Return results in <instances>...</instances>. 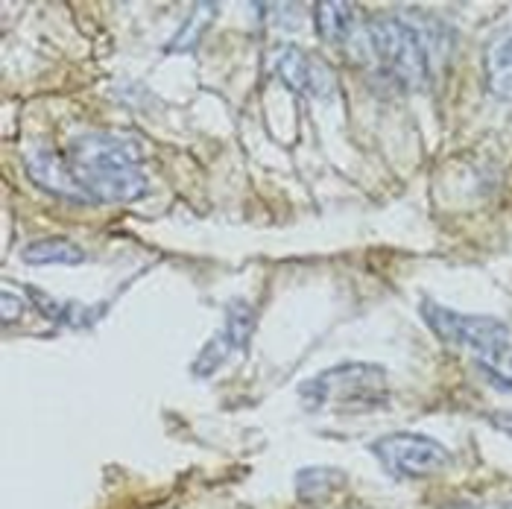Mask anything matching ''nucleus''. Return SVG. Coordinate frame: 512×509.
<instances>
[{"label":"nucleus","instance_id":"obj_1","mask_svg":"<svg viewBox=\"0 0 512 509\" xmlns=\"http://www.w3.org/2000/svg\"><path fill=\"white\" fill-rule=\"evenodd\" d=\"M65 161L82 202H135L150 188V179L141 170V147L129 135H77L65 150Z\"/></svg>","mask_w":512,"mask_h":509},{"label":"nucleus","instance_id":"obj_2","mask_svg":"<svg viewBox=\"0 0 512 509\" xmlns=\"http://www.w3.org/2000/svg\"><path fill=\"white\" fill-rule=\"evenodd\" d=\"M422 319L442 343L472 352L480 372L498 387L512 392V331L492 316L460 314L434 299L422 302Z\"/></svg>","mask_w":512,"mask_h":509},{"label":"nucleus","instance_id":"obj_3","mask_svg":"<svg viewBox=\"0 0 512 509\" xmlns=\"http://www.w3.org/2000/svg\"><path fill=\"white\" fill-rule=\"evenodd\" d=\"M363 50L378 74L401 91H422L431 82V59L425 36L407 21L381 15L366 24Z\"/></svg>","mask_w":512,"mask_h":509},{"label":"nucleus","instance_id":"obj_4","mask_svg":"<svg viewBox=\"0 0 512 509\" xmlns=\"http://www.w3.org/2000/svg\"><path fill=\"white\" fill-rule=\"evenodd\" d=\"M305 407H372L387 401V369L378 363H340L299 387Z\"/></svg>","mask_w":512,"mask_h":509},{"label":"nucleus","instance_id":"obj_5","mask_svg":"<svg viewBox=\"0 0 512 509\" xmlns=\"http://www.w3.org/2000/svg\"><path fill=\"white\" fill-rule=\"evenodd\" d=\"M381 466L398 477H431L451 466V451L422 433H390L372 445Z\"/></svg>","mask_w":512,"mask_h":509},{"label":"nucleus","instance_id":"obj_6","mask_svg":"<svg viewBox=\"0 0 512 509\" xmlns=\"http://www.w3.org/2000/svg\"><path fill=\"white\" fill-rule=\"evenodd\" d=\"M270 65H273L276 77L281 79V85L290 88L293 94L328 100L337 91L334 71L325 62H319L314 53H308L296 44H278L270 56Z\"/></svg>","mask_w":512,"mask_h":509},{"label":"nucleus","instance_id":"obj_7","mask_svg":"<svg viewBox=\"0 0 512 509\" xmlns=\"http://www.w3.org/2000/svg\"><path fill=\"white\" fill-rule=\"evenodd\" d=\"M27 173L44 191L62 196V199H71V202H82L77 185H74V176H71V167L65 161V153H53V150L30 153L27 156Z\"/></svg>","mask_w":512,"mask_h":509},{"label":"nucleus","instance_id":"obj_8","mask_svg":"<svg viewBox=\"0 0 512 509\" xmlns=\"http://www.w3.org/2000/svg\"><path fill=\"white\" fill-rule=\"evenodd\" d=\"M316 36L331 44H343L355 36L357 6L355 3H316L314 6Z\"/></svg>","mask_w":512,"mask_h":509},{"label":"nucleus","instance_id":"obj_9","mask_svg":"<svg viewBox=\"0 0 512 509\" xmlns=\"http://www.w3.org/2000/svg\"><path fill=\"white\" fill-rule=\"evenodd\" d=\"M21 258L33 267H44V264H65V267H77L88 255L82 252L74 240L65 237H44V240H33L30 246H24Z\"/></svg>","mask_w":512,"mask_h":509},{"label":"nucleus","instance_id":"obj_10","mask_svg":"<svg viewBox=\"0 0 512 509\" xmlns=\"http://www.w3.org/2000/svg\"><path fill=\"white\" fill-rule=\"evenodd\" d=\"M486 88L498 100L512 103V36L486 50Z\"/></svg>","mask_w":512,"mask_h":509},{"label":"nucleus","instance_id":"obj_11","mask_svg":"<svg viewBox=\"0 0 512 509\" xmlns=\"http://www.w3.org/2000/svg\"><path fill=\"white\" fill-rule=\"evenodd\" d=\"M214 15H217V3H197L194 9H191V15L185 18V24L176 30V36L170 39L167 44V50L170 53H191V50H197L202 36L211 30V24H214Z\"/></svg>","mask_w":512,"mask_h":509},{"label":"nucleus","instance_id":"obj_12","mask_svg":"<svg viewBox=\"0 0 512 509\" xmlns=\"http://www.w3.org/2000/svg\"><path fill=\"white\" fill-rule=\"evenodd\" d=\"M252 328H255V311L249 308V302L237 299L226 308V325H223L220 337L232 346V352H246Z\"/></svg>","mask_w":512,"mask_h":509},{"label":"nucleus","instance_id":"obj_13","mask_svg":"<svg viewBox=\"0 0 512 509\" xmlns=\"http://www.w3.org/2000/svg\"><path fill=\"white\" fill-rule=\"evenodd\" d=\"M343 471L337 469H302L296 474V495L302 501H316L328 492H334L337 486H343Z\"/></svg>","mask_w":512,"mask_h":509},{"label":"nucleus","instance_id":"obj_14","mask_svg":"<svg viewBox=\"0 0 512 509\" xmlns=\"http://www.w3.org/2000/svg\"><path fill=\"white\" fill-rule=\"evenodd\" d=\"M27 293L33 296L30 302L36 305V311L47 316L50 322H59V325H77V322H82V319H79L82 308H79V305H74V302L53 299V296H47V293L36 290V287H30Z\"/></svg>","mask_w":512,"mask_h":509},{"label":"nucleus","instance_id":"obj_15","mask_svg":"<svg viewBox=\"0 0 512 509\" xmlns=\"http://www.w3.org/2000/svg\"><path fill=\"white\" fill-rule=\"evenodd\" d=\"M24 314V299H18V296H12L9 290L3 293V299H0V316H3V322L6 325H12V322H18Z\"/></svg>","mask_w":512,"mask_h":509},{"label":"nucleus","instance_id":"obj_16","mask_svg":"<svg viewBox=\"0 0 512 509\" xmlns=\"http://www.w3.org/2000/svg\"><path fill=\"white\" fill-rule=\"evenodd\" d=\"M445 509H474V507H469V504H451V507H445Z\"/></svg>","mask_w":512,"mask_h":509}]
</instances>
